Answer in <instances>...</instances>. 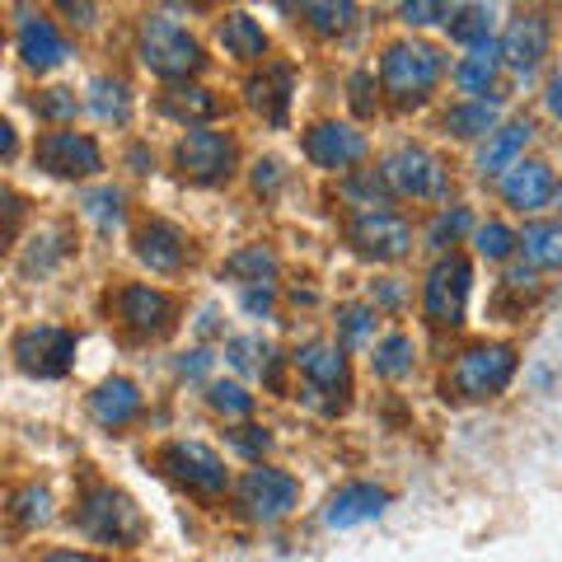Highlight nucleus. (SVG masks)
Wrapping results in <instances>:
<instances>
[{"label":"nucleus","mask_w":562,"mask_h":562,"mask_svg":"<svg viewBox=\"0 0 562 562\" xmlns=\"http://www.w3.org/2000/svg\"><path fill=\"white\" fill-rule=\"evenodd\" d=\"M520 249L535 268H562V225L558 221H530L520 231Z\"/></svg>","instance_id":"nucleus-28"},{"label":"nucleus","mask_w":562,"mask_h":562,"mask_svg":"<svg viewBox=\"0 0 562 562\" xmlns=\"http://www.w3.org/2000/svg\"><path fill=\"white\" fill-rule=\"evenodd\" d=\"M450 5H427V0H417V5H403V20L408 24H431V20H446Z\"/></svg>","instance_id":"nucleus-45"},{"label":"nucleus","mask_w":562,"mask_h":562,"mask_svg":"<svg viewBox=\"0 0 562 562\" xmlns=\"http://www.w3.org/2000/svg\"><path fill=\"white\" fill-rule=\"evenodd\" d=\"M160 113L173 117V122H183V127L198 132V122H211V117H221L225 113V103L206 90V85H169V90L160 94Z\"/></svg>","instance_id":"nucleus-22"},{"label":"nucleus","mask_w":562,"mask_h":562,"mask_svg":"<svg viewBox=\"0 0 562 562\" xmlns=\"http://www.w3.org/2000/svg\"><path fill=\"white\" fill-rule=\"evenodd\" d=\"M221 47H225V57H235V61H258L262 52H268V33H262V24L254 20V14H225V24H221Z\"/></svg>","instance_id":"nucleus-24"},{"label":"nucleus","mask_w":562,"mask_h":562,"mask_svg":"<svg viewBox=\"0 0 562 562\" xmlns=\"http://www.w3.org/2000/svg\"><path fill=\"white\" fill-rule=\"evenodd\" d=\"M375 371L390 375V380H403L413 371V342L403 338V333H390V338L375 347Z\"/></svg>","instance_id":"nucleus-35"},{"label":"nucleus","mask_w":562,"mask_h":562,"mask_svg":"<svg viewBox=\"0 0 562 562\" xmlns=\"http://www.w3.org/2000/svg\"><path fill=\"white\" fill-rule=\"evenodd\" d=\"M90 109H94L103 122H127V113H132L127 85H122L117 76H99V80H90Z\"/></svg>","instance_id":"nucleus-32"},{"label":"nucleus","mask_w":562,"mask_h":562,"mask_svg":"<svg viewBox=\"0 0 562 562\" xmlns=\"http://www.w3.org/2000/svg\"><path fill=\"white\" fill-rule=\"evenodd\" d=\"M446 132H454L460 140H479L497 132V103L487 99H473V103H454L446 113Z\"/></svg>","instance_id":"nucleus-29"},{"label":"nucleus","mask_w":562,"mask_h":562,"mask_svg":"<svg viewBox=\"0 0 562 562\" xmlns=\"http://www.w3.org/2000/svg\"><path fill=\"white\" fill-rule=\"evenodd\" d=\"M549 38H553V29H549V14L543 10H530V14H520V20L506 24L502 33V66H512V70H535L543 57H549Z\"/></svg>","instance_id":"nucleus-16"},{"label":"nucleus","mask_w":562,"mask_h":562,"mask_svg":"<svg viewBox=\"0 0 562 562\" xmlns=\"http://www.w3.org/2000/svg\"><path fill=\"white\" fill-rule=\"evenodd\" d=\"M347 244L371 262H398L413 249V231L394 211H357V216L347 221Z\"/></svg>","instance_id":"nucleus-11"},{"label":"nucleus","mask_w":562,"mask_h":562,"mask_svg":"<svg viewBox=\"0 0 562 562\" xmlns=\"http://www.w3.org/2000/svg\"><path fill=\"white\" fill-rule=\"evenodd\" d=\"M371 319H375V314L366 310V305H347V310L338 314V328H342V338H347V342H361L366 333H371Z\"/></svg>","instance_id":"nucleus-43"},{"label":"nucleus","mask_w":562,"mask_h":562,"mask_svg":"<svg viewBox=\"0 0 562 562\" xmlns=\"http://www.w3.org/2000/svg\"><path fill=\"white\" fill-rule=\"evenodd\" d=\"M43 562H99V558H90V553H66L61 549V553H47Z\"/></svg>","instance_id":"nucleus-47"},{"label":"nucleus","mask_w":562,"mask_h":562,"mask_svg":"<svg viewBox=\"0 0 562 562\" xmlns=\"http://www.w3.org/2000/svg\"><path fill=\"white\" fill-rule=\"evenodd\" d=\"M277 179H281V165H277V160H262V165H258V173H254L258 192H272V188H277Z\"/></svg>","instance_id":"nucleus-46"},{"label":"nucleus","mask_w":562,"mask_h":562,"mask_svg":"<svg viewBox=\"0 0 562 562\" xmlns=\"http://www.w3.org/2000/svg\"><path fill=\"white\" fill-rule=\"evenodd\" d=\"M140 61L169 85H183L188 76H198V70L206 66L202 43L192 38L183 24L165 20V14H150V20L140 24Z\"/></svg>","instance_id":"nucleus-3"},{"label":"nucleus","mask_w":562,"mask_h":562,"mask_svg":"<svg viewBox=\"0 0 562 562\" xmlns=\"http://www.w3.org/2000/svg\"><path fill=\"white\" fill-rule=\"evenodd\" d=\"M113 314H117V324L127 328L132 338L155 342V338H165V333L173 328L179 305H173V295H165L160 286H140V281H132V286H122L113 295Z\"/></svg>","instance_id":"nucleus-9"},{"label":"nucleus","mask_w":562,"mask_h":562,"mask_svg":"<svg viewBox=\"0 0 562 562\" xmlns=\"http://www.w3.org/2000/svg\"><path fill=\"white\" fill-rule=\"evenodd\" d=\"M295 502H301V483H295L291 473H281V469H268V464L249 469V473H244V479L235 483V512H239L244 520L272 525V520H281V516H291Z\"/></svg>","instance_id":"nucleus-5"},{"label":"nucleus","mask_w":562,"mask_h":562,"mask_svg":"<svg viewBox=\"0 0 562 562\" xmlns=\"http://www.w3.org/2000/svg\"><path fill=\"white\" fill-rule=\"evenodd\" d=\"M301 14L310 20V29H319V33H342L351 24V14H357V5H347V0H338V5H319V0H310V5H301Z\"/></svg>","instance_id":"nucleus-38"},{"label":"nucleus","mask_w":562,"mask_h":562,"mask_svg":"<svg viewBox=\"0 0 562 562\" xmlns=\"http://www.w3.org/2000/svg\"><path fill=\"white\" fill-rule=\"evenodd\" d=\"M469 281H473V268H469L464 254H446L427 272V286H422V310H427V319L436 328H454V324L464 319Z\"/></svg>","instance_id":"nucleus-8"},{"label":"nucleus","mask_w":562,"mask_h":562,"mask_svg":"<svg viewBox=\"0 0 562 562\" xmlns=\"http://www.w3.org/2000/svg\"><path fill=\"white\" fill-rule=\"evenodd\" d=\"M10 357L20 366L24 375H38V380H57L70 371L76 361V333L70 328H57V324H33V328H20L10 342Z\"/></svg>","instance_id":"nucleus-6"},{"label":"nucleus","mask_w":562,"mask_h":562,"mask_svg":"<svg viewBox=\"0 0 562 562\" xmlns=\"http://www.w3.org/2000/svg\"><path fill=\"white\" fill-rule=\"evenodd\" d=\"M225 357H231V366H239V371H258V375L272 366V351L262 338H231Z\"/></svg>","instance_id":"nucleus-39"},{"label":"nucleus","mask_w":562,"mask_h":562,"mask_svg":"<svg viewBox=\"0 0 562 562\" xmlns=\"http://www.w3.org/2000/svg\"><path fill=\"white\" fill-rule=\"evenodd\" d=\"M469 231H473V216L464 206H450V211H441V216L427 225V244H431V249H450V244H460Z\"/></svg>","instance_id":"nucleus-34"},{"label":"nucleus","mask_w":562,"mask_h":562,"mask_svg":"<svg viewBox=\"0 0 562 562\" xmlns=\"http://www.w3.org/2000/svg\"><path fill=\"white\" fill-rule=\"evenodd\" d=\"M272 305V295H268V286L262 291H249V310H268Z\"/></svg>","instance_id":"nucleus-48"},{"label":"nucleus","mask_w":562,"mask_h":562,"mask_svg":"<svg viewBox=\"0 0 562 562\" xmlns=\"http://www.w3.org/2000/svg\"><path fill=\"white\" fill-rule=\"evenodd\" d=\"M291 361H295V371L305 375L310 394H333L338 403H347L351 371H347V357H342L338 342H305Z\"/></svg>","instance_id":"nucleus-14"},{"label":"nucleus","mask_w":562,"mask_h":562,"mask_svg":"<svg viewBox=\"0 0 562 562\" xmlns=\"http://www.w3.org/2000/svg\"><path fill=\"white\" fill-rule=\"evenodd\" d=\"M136 258L150 272H179L188 262V235L173 221H146L136 231Z\"/></svg>","instance_id":"nucleus-19"},{"label":"nucleus","mask_w":562,"mask_h":562,"mask_svg":"<svg viewBox=\"0 0 562 562\" xmlns=\"http://www.w3.org/2000/svg\"><path fill=\"white\" fill-rule=\"evenodd\" d=\"M390 192L394 188L380 169H361V173H351V179H342V198L357 202L361 211H384L390 206Z\"/></svg>","instance_id":"nucleus-31"},{"label":"nucleus","mask_w":562,"mask_h":562,"mask_svg":"<svg viewBox=\"0 0 562 562\" xmlns=\"http://www.w3.org/2000/svg\"><path fill=\"white\" fill-rule=\"evenodd\" d=\"M446 29H450V38H454V43L479 47V43H487L492 10H487V5H450V14H446Z\"/></svg>","instance_id":"nucleus-33"},{"label":"nucleus","mask_w":562,"mask_h":562,"mask_svg":"<svg viewBox=\"0 0 562 562\" xmlns=\"http://www.w3.org/2000/svg\"><path fill=\"white\" fill-rule=\"evenodd\" d=\"M10 520L20 525V530H38V525L52 520V492L29 483V487H14L10 492Z\"/></svg>","instance_id":"nucleus-30"},{"label":"nucleus","mask_w":562,"mask_h":562,"mask_svg":"<svg viewBox=\"0 0 562 562\" xmlns=\"http://www.w3.org/2000/svg\"><path fill=\"white\" fill-rule=\"evenodd\" d=\"M33 160H38V169H47L52 179H90V173L103 169V150L85 132H47V136H38Z\"/></svg>","instance_id":"nucleus-13"},{"label":"nucleus","mask_w":562,"mask_h":562,"mask_svg":"<svg viewBox=\"0 0 562 562\" xmlns=\"http://www.w3.org/2000/svg\"><path fill=\"white\" fill-rule=\"evenodd\" d=\"M90 413H94V422L99 427H127V422L140 413V394H136V384L132 380H103L99 390L90 394Z\"/></svg>","instance_id":"nucleus-23"},{"label":"nucleus","mask_w":562,"mask_h":562,"mask_svg":"<svg viewBox=\"0 0 562 562\" xmlns=\"http://www.w3.org/2000/svg\"><path fill=\"white\" fill-rule=\"evenodd\" d=\"M235 160H239V146H235V136H225V132H188L179 146H173V165H179L183 179L192 183H202V188H216L225 183L235 173Z\"/></svg>","instance_id":"nucleus-7"},{"label":"nucleus","mask_w":562,"mask_h":562,"mask_svg":"<svg viewBox=\"0 0 562 562\" xmlns=\"http://www.w3.org/2000/svg\"><path fill=\"white\" fill-rule=\"evenodd\" d=\"M160 469L169 473L173 483H183L188 492H198V497H221L225 492V464L221 454L202 446V441H173L160 450Z\"/></svg>","instance_id":"nucleus-12"},{"label":"nucleus","mask_w":562,"mask_h":562,"mask_svg":"<svg viewBox=\"0 0 562 562\" xmlns=\"http://www.w3.org/2000/svg\"><path fill=\"white\" fill-rule=\"evenodd\" d=\"M497 70H502L497 43H479V47H469V57H460V66H454V85H460L464 94H487L492 85H497Z\"/></svg>","instance_id":"nucleus-26"},{"label":"nucleus","mask_w":562,"mask_h":562,"mask_svg":"<svg viewBox=\"0 0 562 562\" xmlns=\"http://www.w3.org/2000/svg\"><path fill=\"white\" fill-rule=\"evenodd\" d=\"M76 530L90 535L94 543H109V549H127V543H140L146 535V520H140L136 502L117 487H90L76 506Z\"/></svg>","instance_id":"nucleus-2"},{"label":"nucleus","mask_w":562,"mask_h":562,"mask_svg":"<svg viewBox=\"0 0 562 562\" xmlns=\"http://www.w3.org/2000/svg\"><path fill=\"white\" fill-rule=\"evenodd\" d=\"M502 198L506 206H516V211H535L553 198V169L549 165H539V160H520L502 173Z\"/></svg>","instance_id":"nucleus-21"},{"label":"nucleus","mask_w":562,"mask_h":562,"mask_svg":"<svg viewBox=\"0 0 562 562\" xmlns=\"http://www.w3.org/2000/svg\"><path fill=\"white\" fill-rule=\"evenodd\" d=\"M347 90H351V109H357L361 117L375 113V99H371V94H375V76H371V70H357Z\"/></svg>","instance_id":"nucleus-44"},{"label":"nucleus","mask_w":562,"mask_h":562,"mask_svg":"<svg viewBox=\"0 0 562 562\" xmlns=\"http://www.w3.org/2000/svg\"><path fill=\"white\" fill-rule=\"evenodd\" d=\"M76 90H43L38 99H33V113L47 117V122H66V117H76Z\"/></svg>","instance_id":"nucleus-40"},{"label":"nucleus","mask_w":562,"mask_h":562,"mask_svg":"<svg viewBox=\"0 0 562 562\" xmlns=\"http://www.w3.org/2000/svg\"><path fill=\"white\" fill-rule=\"evenodd\" d=\"M80 206H85V216H94L99 225H117V216H122V192H113V188L85 192Z\"/></svg>","instance_id":"nucleus-41"},{"label":"nucleus","mask_w":562,"mask_h":562,"mask_svg":"<svg viewBox=\"0 0 562 562\" xmlns=\"http://www.w3.org/2000/svg\"><path fill=\"white\" fill-rule=\"evenodd\" d=\"M291 90H295V70L286 61H268L258 76H249V85H244V99H249L254 113H262L268 127H286Z\"/></svg>","instance_id":"nucleus-15"},{"label":"nucleus","mask_w":562,"mask_h":562,"mask_svg":"<svg viewBox=\"0 0 562 562\" xmlns=\"http://www.w3.org/2000/svg\"><path fill=\"white\" fill-rule=\"evenodd\" d=\"M380 173L390 179L394 192H403V198H422V202H441L446 198V165L436 160L431 150L422 146H398L384 155Z\"/></svg>","instance_id":"nucleus-10"},{"label":"nucleus","mask_w":562,"mask_h":562,"mask_svg":"<svg viewBox=\"0 0 562 562\" xmlns=\"http://www.w3.org/2000/svg\"><path fill=\"white\" fill-rule=\"evenodd\" d=\"M225 277L239 281V286H268L277 277V254L268 244H244V249L225 258Z\"/></svg>","instance_id":"nucleus-27"},{"label":"nucleus","mask_w":562,"mask_h":562,"mask_svg":"<svg viewBox=\"0 0 562 562\" xmlns=\"http://www.w3.org/2000/svg\"><path fill=\"white\" fill-rule=\"evenodd\" d=\"M530 146V122H506L487 136V146L479 155V169L483 173H506L512 165H520V150Z\"/></svg>","instance_id":"nucleus-25"},{"label":"nucleus","mask_w":562,"mask_h":562,"mask_svg":"<svg viewBox=\"0 0 562 562\" xmlns=\"http://www.w3.org/2000/svg\"><path fill=\"white\" fill-rule=\"evenodd\" d=\"M441 70H446V61H441V52H436L431 43L403 38V43H390V47H384L380 85H384V94H390L398 109H417V103L436 90Z\"/></svg>","instance_id":"nucleus-1"},{"label":"nucleus","mask_w":562,"mask_h":562,"mask_svg":"<svg viewBox=\"0 0 562 562\" xmlns=\"http://www.w3.org/2000/svg\"><path fill=\"white\" fill-rule=\"evenodd\" d=\"M231 446H235L239 454H249V460H262V454H268V446H272V436L262 431V427H254V422H239V427L231 431Z\"/></svg>","instance_id":"nucleus-42"},{"label":"nucleus","mask_w":562,"mask_h":562,"mask_svg":"<svg viewBox=\"0 0 562 562\" xmlns=\"http://www.w3.org/2000/svg\"><path fill=\"white\" fill-rule=\"evenodd\" d=\"M206 403H211V413H221V417H249L254 413V394H244L231 380H211Z\"/></svg>","instance_id":"nucleus-36"},{"label":"nucleus","mask_w":562,"mask_h":562,"mask_svg":"<svg viewBox=\"0 0 562 562\" xmlns=\"http://www.w3.org/2000/svg\"><path fill=\"white\" fill-rule=\"evenodd\" d=\"M516 375V347L506 342H479L469 347L450 371L454 398H497Z\"/></svg>","instance_id":"nucleus-4"},{"label":"nucleus","mask_w":562,"mask_h":562,"mask_svg":"<svg viewBox=\"0 0 562 562\" xmlns=\"http://www.w3.org/2000/svg\"><path fill=\"white\" fill-rule=\"evenodd\" d=\"M305 155L319 169H351L366 155V136L347 122H314L305 132Z\"/></svg>","instance_id":"nucleus-17"},{"label":"nucleus","mask_w":562,"mask_h":562,"mask_svg":"<svg viewBox=\"0 0 562 562\" xmlns=\"http://www.w3.org/2000/svg\"><path fill=\"white\" fill-rule=\"evenodd\" d=\"M384 506H390V492L375 487V483H347L328 497L324 506V525L328 530H351V525H366L375 520Z\"/></svg>","instance_id":"nucleus-18"},{"label":"nucleus","mask_w":562,"mask_h":562,"mask_svg":"<svg viewBox=\"0 0 562 562\" xmlns=\"http://www.w3.org/2000/svg\"><path fill=\"white\" fill-rule=\"evenodd\" d=\"M14 47H20L24 66H33V70H52V66H61L70 57V47L57 33V24L43 20V14H24L20 29H14Z\"/></svg>","instance_id":"nucleus-20"},{"label":"nucleus","mask_w":562,"mask_h":562,"mask_svg":"<svg viewBox=\"0 0 562 562\" xmlns=\"http://www.w3.org/2000/svg\"><path fill=\"white\" fill-rule=\"evenodd\" d=\"M520 244V235H512L502 221H487L473 231V249H479L487 262H502V258H512V249Z\"/></svg>","instance_id":"nucleus-37"}]
</instances>
